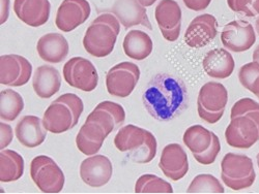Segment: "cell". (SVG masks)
I'll return each mask as SVG.
<instances>
[{"label": "cell", "instance_id": "cell-35", "mask_svg": "<svg viewBox=\"0 0 259 194\" xmlns=\"http://www.w3.org/2000/svg\"><path fill=\"white\" fill-rule=\"evenodd\" d=\"M156 2H157V0H139V3H140L144 8L152 7Z\"/></svg>", "mask_w": 259, "mask_h": 194}, {"label": "cell", "instance_id": "cell-25", "mask_svg": "<svg viewBox=\"0 0 259 194\" xmlns=\"http://www.w3.org/2000/svg\"><path fill=\"white\" fill-rule=\"evenodd\" d=\"M61 86L59 72L50 66L38 67L33 75L32 87L39 98L48 99L55 95Z\"/></svg>", "mask_w": 259, "mask_h": 194}, {"label": "cell", "instance_id": "cell-15", "mask_svg": "<svg viewBox=\"0 0 259 194\" xmlns=\"http://www.w3.org/2000/svg\"><path fill=\"white\" fill-rule=\"evenodd\" d=\"M91 16L88 0H63L56 14L55 24L63 32H70L86 22Z\"/></svg>", "mask_w": 259, "mask_h": 194}, {"label": "cell", "instance_id": "cell-4", "mask_svg": "<svg viewBox=\"0 0 259 194\" xmlns=\"http://www.w3.org/2000/svg\"><path fill=\"white\" fill-rule=\"evenodd\" d=\"M118 19L112 14H102L95 19L83 37V47L97 58L110 55L120 31Z\"/></svg>", "mask_w": 259, "mask_h": 194}, {"label": "cell", "instance_id": "cell-33", "mask_svg": "<svg viewBox=\"0 0 259 194\" xmlns=\"http://www.w3.org/2000/svg\"><path fill=\"white\" fill-rule=\"evenodd\" d=\"M0 129H2V143H0V148L4 150L13 141V129L10 125L4 122L0 123Z\"/></svg>", "mask_w": 259, "mask_h": 194}, {"label": "cell", "instance_id": "cell-3", "mask_svg": "<svg viewBox=\"0 0 259 194\" xmlns=\"http://www.w3.org/2000/svg\"><path fill=\"white\" fill-rule=\"evenodd\" d=\"M230 124L225 132L229 146L250 149L259 141V103L246 97L236 101L231 109Z\"/></svg>", "mask_w": 259, "mask_h": 194}, {"label": "cell", "instance_id": "cell-37", "mask_svg": "<svg viewBox=\"0 0 259 194\" xmlns=\"http://www.w3.org/2000/svg\"><path fill=\"white\" fill-rule=\"evenodd\" d=\"M255 28H256L257 33L259 34V17L256 19V22H255Z\"/></svg>", "mask_w": 259, "mask_h": 194}, {"label": "cell", "instance_id": "cell-21", "mask_svg": "<svg viewBox=\"0 0 259 194\" xmlns=\"http://www.w3.org/2000/svg\"><path fill=\"white\" fill-rule=\"evenodd\" d=\"M49 0H15L14 12L17 17L31 27L45 25L49 20Z\"/></svg>", "mask_w": 259, "mask_h": 194}, {"label": "cell", "instance_id": "cell-5", "mask_svg": "<svg viewBox=\"0 0 259 194\" xmlns=\"http://www.w3.org/2000/svg\"><path fill=\"white\" fill-rule=\"evenodd\" d=\"M114 145L120 152H126L128 159L136 163H148L157 154L155 136L132 124L119 129L114 138Z\"/></svg>", "mask_w": 259, "mask_h": 194}, {"label": "cell", "instance_id": "cell-16", "mask_svg": "<svg viewBox=\"0 0 259 194\" xmlns=\"http://www.w3.org/2000/svg\"><path fill=\"white\" fill-rule=\"evenodd\" d=\"M217 33V19L210 14H203L191 21L185 33V41L189 47L199 49L207 46Z\"/></svg>", "mask_w": 259, "mask_h": 194}, {"label": "cell", "instance_id": "cell-32", "mask_svg": "<svg viewBox=\"0 0 259 194\" xmlns=\"http://www.w3.org/2000/svg\"><path fill=\"white\" fill-rule=\"evenodd\" d=\"M229 9L246 17L259 16V0H227Z\"/></svg>", "mask_w": 259, "mask_h": 194}, {"label": "cell", "instance_id": "cell-18", "mask_svg": "<svg viewBox=\"0 0 259 194\" xmlns=\"http://www.w3.org/2000/svg\"><path fill=\"white\" fill-rule=\"evenodd\" d=\"M113 167L110 159L105 155H93L82 161L80 177L91 187L99 188L111 180Z\"/></svg>", "mask_w": 259, "mask_h": 194}, {"label": "cell", "instance_id": "cell-9", "mask_svg": "<svg viewBox=\"0 0 259 194\" xmlns=\"http://www.w3.org/2000/svg\"><path fill=\"white\" fill-rule=\"evenodd\" d=\"M228 102V92L225 86L217 82L204 84L198 94L197 110L200 119L215 124L225 112Z\"/></svg>", "mask_w": 259, "mask_h": 194}, {"label": "cell", "instance_id": "cell-6", "mask_svg": "<svg viewBox=\"0 0 259 194\" xmlns=\"http://www.w3.org/2000/svg\"><path fill=\"white\" fill-rule=\"evenodd\" d=\"M83 110V101L78 95L62 94L49 105L42 123L47 131L54 135L67 133L78 124Z\"/></svg>", "mask_w": 259, "mask_h": 194}, {"label": "cell", "instance_id": "cell-11", "mask_svg": "<svg viewBox=\"0 0 259 194\" xmlns=\"http://www.w3.org/2000/svg\"><path fill=\"white\" fill-rule=\"evenodd\" d=\"M139 79L140 70L138 66L132 62H121L107 73V91L116 97H127L136 88Z\"/></svg>", "mask_w": 259, "mask_h": 194}, {"label": "cell", "instance_id": "cell-17", "mask_svg": "<svg viewBox=\"0 0 259 194\" xmlns=\"http://www.w3.org/2000/svg\"><path fill=\"white\" fill-rule=\"evenodd\" d=\"M155 16L164 38L171 42L178 40L182 29V10L176 0H161Z\"/></svg>", "mask_w": 259, "mask_h": 194}, {"label": "cell", "instance_id": "cell-31", "mask_svg": "<svg viewBox=\"0 0 259 194\" xmlns=\"http://www.w3.org/2000/svg\"><path fill=\"white\" fill-rule=\"evenodd\" d=\"M239 80L244 88L254 93L259 98V63L250 62L245 64L239 72Z\"/></svg>", "mask_w": 259, "mask_h": 194}, {"label": "cell", "instance_id": "cell-28", "mask_svg": "<svg viewBox=\"0 0 259 194\" xmlns=\"http://www.w3.org/2000/svg\"><path fill=\"white\" fill-rule=\"evenodd\" d=\"M24 109L22 96L12 89L0 92V118L5 121H14Z\"/></svg>", "mask_w": 259, "mask_h": 194}, {"label": "cell", "instance_id": "cell-2", "mask_svg": "<svg viewBox=\"0 0 259 194\" xmlns=\"http://www.w3.org/2000/svg\"><path fill=\"white\" fill-rule=\"evenodd\" d=\"M125 112L116 102L103 101L86 118L76 138V145L81 153L93 156L101 150L104 141L112 132L123 124Z\"/></svg>", "mask_w": 259, "mask_h": 194}, {"label": "cell", "instance_id": "cell-24", "mask_svg": "<svg viewBox=\"0 0 259 194\" xmlns=\"http://www.w3.org/2000/svg\"><path fill=\"white\" fill-rule=\"evenodd\" d=\"M202 67L207 76L214 79H226L232 75L235 62L227 50L214 49L204 56Z\"/></svg>", "mask_w": 259, "mask_h": 194}, {"label": "cell", "instance_id": "cell-10", "mask_svg": "<svg viewBox=\"0 0 259 194\" xmlns=\"http://www.w3.org/2000/svg\"><path fill=\"white\" fill-rule=\"evenodd\" d=\"M30 176L34 184L44 193H59L66 181L61 168L46 155H39L32 159Z\"/></svg>", "mask_w": 259, "mask_h": 194}, {"label": "cell", "instance_id": "cell-7", "mask_svg": "<svg viewBox=\"0 0 259 194\" xmlns=\"http://www.w3.org/2000/svg\"><path fill=\"white\" fill-rule=\"evenodd\" d=\"M183 140L195 160L203 165L213 163L221 151V144L217 135L201 125L189 127L184 134Z\"/></svg>", "mask_w": 259, "mask_h": 194}, {"label": "cell", "instance_id": "cell-12", "mask_svg": "<svg viewBox=\"0 0 259 194\" xmlns=\"http://www.w3.org/2000/svg\"><path fill=\"white\" fill-rule=\"evenodd\" d=\"M63 78L71 87L92 92L99 83V75L94 64L85 58H71L63 67Z\"/></svg>", "mask_w": 259, "mask_h": 194}, {"label": "cell", "instance_id": "cell-14", "mask_svg": "<svg viewBox=\"0 0 259 194\" xmlns=\"http://www.w3.org/2000/svg\"><path fill=\"white\" fill-rule=\"evenodd\" d=\"M31 63L20 55H3L0 57V83L3 85L20 87L30 80Z\"/></svg>", "mask_w": 259, "mask_h": 194}, {"label": "cell", "instance_id": "cell-38", "mask_svg": "<svg viewBox=\"0 0 259 194\" xmlns=\"http://www.w3.org/2000/svg\"><path fill=\"white\" fill-rule=\"evenodd\" d=\"M257 164H258V167H259V154L257 155Z\"/></svg>", "mask_w": 259, "mask_h": 194}, {"label": "cell", "instance_id": "cell-19", "mask_svg": "<svg viewBox=\"0 0 259 194\" xmlns=\"http://www.w3.org/2000/svg\"><path fill=\"white\" fill-rule=\"evenodd\" d=\"M163 174L172 181L183 179L189 170L188 155L179 144H169L163 151L159 162Z\"/></svg>", "mask_w": 259, "mask_h": 194}, {"label": "cell", "instance_id": "cell-20", "mask_svg": "<svg viewBox=\"0 0 259 194\" xmlns=\"http://www.w3.org/2000/svg\"><path fill=\"white\" fill-rule=\"evenodd\" d=\"M109 11L118 19L124 29L141 25L148 30H153L146 9L139 3V0H116Z\"/></svg>", "mask_w": 259, "mask_h": 194}, {"label": "cell", "instance_id": "cell-27", "mask_svg": "<svg viewBox=\"0 0 259 194\" xmlns=\"http://www.w3.org/2000/svg\"><path fill=\"white\" fill-rule=\"evenodd\" d=\"M24 160L16 151L3 150L0 153V181L10 183L23 176Z\"/></svg>", "mask_w": 259, "mask_h": 194}, {"label": "cell", "instance_id": "cell-34", "mask_svg": "<svg viewBox=\"0 0 259 194\" xmlns=\"http://www.w3.org/2000/svg\"><path fill=\"white\" fill-rule=\"evenodd\" d=\"M183 2L189 10L200 12L207 9V7L211 3V0H183Z\"/></svg>", "mask_w": 259, "mask_h": 194}, {"label": "cell", "instance_id": "cell-30", "mask_svg": "<svg viewBox=\"0 0 259 194\" xmlns=\"http://www.w3.org/2000/svg\"><path fill=\"white\" fill-rule=\"evenodd\" d=\"M224 187L217 178L202 174L194 178L188 187V193H224Z\"/></svg>", "mask_w": 259, "mask_h": 194}, {"label": "cell", "instance_id": "cell-23", "mask_svg": "<svg viewBox=\"0 0 259 194\" xmlns=\"http://www.w3.org/2000/svg\"><path fill=\"white\" fill-rule=\"evenodd\" d=\"M40 59L49 63H59L69 54V42L59 33H48L42 35L36 45Z\"/></svg>", "mask_w": 259, "mask_h": 194}, {"label": "cell", "instance_id": "cell-1", "mask_svg": "<svg viewBox=\"0 0 259 194\" xmlns=\"http://www.w3.org/2000/svg\"><path fill=\"white\" fill-rule=\"evenodd\" d=\"M142 102L153 118L158 121H170L188 107L187 86L178 77L158 74L146 86Z\"/></svg>", "mask_w": 259, "mask_h": 194}, {"label": "cell", "instance_id": "cell-13", "mask_svg": "<svg viewBox=\"0 0 259 194\" xmlns=\"http://www.w3.org/2000/svg\"><path fill=\"white\" fill-rule=\"evenodd\" d=\"M221 41L225 49L241 53L248 51L256 41L253 26L244 20H235L224 26L221 32Z\"/></svg>", "mask_w": 259, "mask_h": 194}, {"label": "cell", "instance_id": "cell-29", "mask_svg": "<svg viewBox=\"0 0 259 194\" xmlns=\"http://www.w3.org/2000/svg\"><path fill=\"white\" fill-rule=\"evenodd\" d=\"M136 193H172L171 184L158 176L146 174L141 176L135 185Z\"/></svg>", "mask_w": 259, "mask_h": 194}, {"label": "cell", "instance_id": "cell-36", "mask_svg": "<svg viewBox=\"0 0 259 194\" xmlns=\"http://www.w3.org/2000/svg\"><path fill=\"white\" fill-rule=\"evenodd\" d=\"M253 60L255 62H258L259 63V45L257 46V48L254 50V53H253Z\"/></svg>", "mask_w": 259, "mask_h": 194}, {"label": "cell", "instance_id": "cell-26", "mask_svg": "<svg viewBox=\"0 0 259 194\" xmlns=\"http://www.w3.org/2000/svg\"><path fill=\"white\" fill-rule=\"evenodd\" d=\"M122 48L128 58L140 61L152 54L154 44L147 33L141 30H131L124 36Z\"/></svg>", "mask_w": 259, "mask_h": 194}, {"label": "cell", "instance_id": "cell-22", "mask_svg": "<svg viewBox=\"0 0 259 194\" xmlns=\"http://www.w3.org/2000/svg\"><path fill=\"white\" fill-rule=\"evenodd\" d=\"M15 134L21 145L31 149L44 143L47 129L38 117L25 116L17 123Z\"/></svg>", "mask_w": 259, "mask_h": 194}, {"label": "cell", "instance_id": "cell-8", "mask_svg": "<svg viewBox=\"0 0 259 194\" xmlns=\"http://www.w3.org/2000/svg\"><path fill=\"white\" fill-rule=\"evenodd\" d=\"M221 179L235 191L251 187L256 179L252 159L247 155L227 153L221 162Z\"/></svg>", "mask_w": 259, "mask_h": 194}]
</instances>
